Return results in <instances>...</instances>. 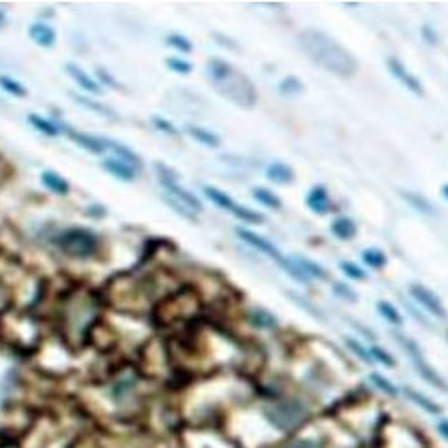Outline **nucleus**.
I'll return each mask as SVG.
<instances>
[{"mask_svg":"<svg viewBox=\"0 0 448 448\" xmlns=\"http://www.w3.org/2000/svg\"><path fill=\"white\" fill-rule=\"evenodd\" d=\"M288 296H290V297H292V300H294V302H296V303H300V305H302V307H303V309H307L309 313H311V314H314V317H319V319H320L319 311H317V309H314V307H313V305H311V303H309V302H305V300H303V297H302V296H297V294H294V292H288Z\"/></svg>","mask_w":448,"mask_h":448,"instance_id":"obj_40","label":"nucleus"},{"mask_svg":"<svg viewBox=\"0 0 448 448\" xmlns=\"http://www.w3.org/2000/svg\"><path fill=\"white\" fill-rule=\"evenodd\" d=\"M300 47L311 61L337 78H353L358 70V61L347 47H343L330 34L319 28H305L297 36Z\"/></svg>","mask_w":448,"mask_h":448,"instance_id":"obj_1","label":"nucleus"},{"mask_svg":"<svg viewBox=\"0 0 448 448\" xmlns=\"http://www.w3.org/2000/svg\"><path fill=\"white\" fill-rule=\"evenodd\" d=\"M362 260H364L365 266H370V268H373V269H382L388 262L387 254H384L381 249H377V247H370V249H365V251L362 252Z\"/></svg>","mask_w":448,"mask_h":448,"instance_id":"obj_24","label":"nucleus"},{"mask_svg":"<svg viewBox=\"0 0 448 448\" xmlns=\"http://www.w3.org/2000/svg\"><path fill=\"white\" fill-rule=\"evenodd\" d=\"M398 341L399 345L405 348V353L409 354L411 362H413V365H415V370L418 371V375H420L428 384H432L433 388H437V390H441V392H447L448 390L447 381H444L443 377L439 375L437 371L433 370L432 365H430L426 356L422 354L418 343H415L411 337L407 336H398Z\"/></svg>","mask_w":448,"mask_h":448,"instance_id":"obj_5","label":"nucleus"},{"mask_svg":"<svg viewBox=\"0 0 448 448\" xmlns=\"http://www.w3.org/2000/svg\"><path fill=\"white\" fill-rule=\"evenodd\" d=\"M102 168L110 172L112 175H115L117 179L121 181H134V166H130L129 163H124L121 158H106L104 163H102Z\"/></svg>","mask_w":448,"mask_h":448,"instance_id":"obj_13","label":"nucleus"},{"mask_svg":"<svg viewBox=\"0 0 448 448\" xmlns=\"http://www.w3.org/2000/svg\"><path fill=\"white\" fill-rule=\"evenodd\" d=\"M55 245L73 258H90L98 251V235L87 228H68L55 237Z\"/></svg>","mask_w":448,"mask_h":448,"instance_id":"obj_4","label":"nucleus"},{"mask_svg":"<svg viewBox=\"0 0 448 448\" xmlns=\"http://www.w3.org/2000/svg\"><path fill=\"white\" fill-rule=\"evenodd\" d=\"M387 68H388V72L392 73L394 78L398 79L399 83L403 85L405 89L411 90L413 95L424 96V93H426V90H424V85H422V81L416 78L415 73L411 72L409 68L405 66L403 62L399 61L398 57H388Z\"/></svg>","mask_w":448,"mask_h":448,"instance_id":"obj_9","label":"nucleus"},{"mask_svg":"<svg viewBox=\"0 0 448 448\" xmlns=\"http://www.w3.org/2000/svg\"><path fill=\"white\" fill-rule=\"evenodd\" d=\"M266 175L269 181H273L277 185H290L294 181V170L285 163H271L266 168Z\"/></svg>","mask_w":448,"mask_h":448,"instance_id":"obj_16","label":"nucleus"},{"mask_svg":"<svg viewBox=\"0 0 448 448\" xmlns=\"http://www.w3.org/2000/svg\"><path fill=\"white\" fill-rule=\"evenodd\" d=\"M155 123H157L158 126H163L164 130H168L170 134H174V132H175L174 126H172V124H170V123H166V121H160V119H155Z\"/></svg>","mask_w":448,"mask_h":448,"instance_id":"obj_44","label":"nucleus"},{"mask_svg":"<svg viewBox=\"0 0 448 448\" xmlns=\"http://www.w3.org/2000/svg\"><path fill=\"white\" fill-rule=\"evenodd\" d=\"M309 209L317 215H326L331 209V202H330V194L326 191V187L317 185L309 191L307 198H305Z\"/></svg>","mask_w":448,"mask_h":448,"instance_id":"obj_11","label":"nucleus"},{"mask_svg":"<svg viewBox=\"0 0 448 448\" xmlns=\"http://www.w3.org/2000/svg\"><path fill=\"white\" fill-rule=\"evenodd\" d=\"M168 44L174 45V47H177L179 51H191L192 49L191 42H189L185 36H181V34H172V36L168 38Z\"/></svg>","mask_w":448,"mask_h":448,"instance_id":"obj_36","label":"nucleus"},{"mask_svg":"<svg viewBox=\"0 0 448 448\" xmlns=\"http://www.w3.org/2000/svg\"><path fill=\"white\" fill-rule=\"evenodd\" d=\"M76 100H78L79 104H81V106H87L89 110H95V112L102 113V115H112V112H110L107 107L100 106V104H93V102L87 100V98H83V96H76Z\"/></svg>","mask_w":448,"mask_h":448,"instance_id":"obj_38","label":"nucleus"},{"mask_svg":"<svg viewBox=\"0 0 448 448\" xmlns=\"http://www.w3.org/2000/svg\"><path fill=\"white\" fill-rule=\"evenodd\" d=\"M422 38L426 40L430 45H435L439 42L437 33H435V30H433V27H430V25H424V27H422Z\"/></svg>","mask_w":448,"mask_h":448,"instance_id":"obj_39","label":"nucleus"},{"mask_svg":"<svg viewBox=\"0 0 448 448\" xmlns=\"http://www.w3.org/2000/svg\"><path fill=\"white\" fill-rule=\"evenodd\" d=\"M354 326H356V330L362 331V334H364V336L370 337V339H377L375 331H370V330H367V328H365L364 324H358V322H354Z\"/></svg>","mask_w":448,"mask_h":448,"instance_id":"obj_42","label":"nucleus"},{"mask_svg":"<svg viewBox=\"0 0 448 448\" xmlns=\"http://www.w3.org/2000/svg\"><path fill=\"white\" fill-rule=\"evenodd\" d=\"M441 192H443L444 200H448V183H444V185H443V189H441Z\"/></svg>","mask_w":448,"mask_h":448,"instance_id":"obj_45","label":"nucleus"},{"mask_svg":"<svg viewBox=\"0 0 448 448\" xmlns=\"http://www.w3.org/2000/svg\"><path fill=\"white\" fill-rule=\"evenodd\" d=\"M409 294L411 297H413L418 305H422V307L426 309L432 317L441 320L447 319V309H444L441 297H439L433 290H430L428 286H424L422 283H411Z\"/></svg>","mask_w":448,"mask_h":448,"instance_id":"obj_8","label":"nucleus"},{"mask_svg":"<svg viewBox=\"0 0 448 448\" xmlns=\"http://www.w3.org/2000/svg\"><path fill=\"white\" fill-rule=\"evenodd\" d=\"M0 85H2V89L8 90V93H11L13 96H25V95H27V89H25V87H23L21 83H17L16 79L2 78V76H0Z\"/></svg>","mask_w":448,"mask_h":448,"instance_id":"obj_34","label":"nucleus"},{"mask_svg":"<svg viewBox=\"0 0 448 448\" xmlns=\"http://www.w3.org/2000/svg\"><path fill=\"white\" fill-rule=\"evenodd\" d=\"M251 320L252 324L258 326V328H266V330H271V328L277 326V319L269 311H264V309H252Z\"/></svg>","mask_w":448,"mask_h":448,"instance_id":"obj_27","label":"nucleus"},{"mask_svg":"<svg viewBox=\"0 0 448 448\" xmlns=\"http://www.w3.org/2000/svg\"><path fill=\"white\" fill-rule=\"evenodd\" d=\"M166 64H168V66L177 73H189L192 70V66L189 64V62L179 61V59H168V61H166Z\"/></svg>","mask_w":448,"mask_h":448,"instance_id":"obj_37","label":"nucleus"},{"mask_svg":"<svg viewBox=\"0 0 448 448\" xmlns=\"http://www.w3.org/2000/svg\"><path fill=\"white\" fill-rule=\"evenodd\" d=\"M370 381L373 382V387L379 388L381 392H384L387 396H390V398H396V396H398V388L394 387L392 382L388 381L387 377H382L381 373H371Z\"/></svg>","mask_w":448,"mask_h":448,"instance_id":"obj_28","label":"nucleus"},{"mask_svg":"<svg viewBox=\"0 0 448 448\" xmlns=\"http://www.w3.org/2000/svg\"><path fill=\"white\" fill-rule=\"evenodd\" d=\"M331 288H334V294H336L337 297H341V300H345V302H358V294H356V290H354L353 286H348L347 283H343V281H336L334 285H331Z\"/></svg>","mask_w":448,"mask_h":448,"instance_id":"obj_30","label":"nucleus"},{"mask_svg":"<svg viewBox=\"0 0 448 448\" xmlns=\"http://www.w3.org/2000/svg\"><path fill=\"white\" fill-rule=\"evenodd\" d=\"M294 258V262L302 268V271L307 275L309 279H326L328 277V271H326L319 262H314L311 258H305V257H292Z\"/></svg>","mask_w":448,"mask_h":448,"instance_id":"obj_19","label":"nucleus"},{"mask_svg":"<svg viewBox=\"0 0 448 448\" xmlns=\"http://www.w3.org/2000/svg\"><path fill=\"white\" fill-rule=\"evenodd\" d=\"M208 78L213 89L241 107H251L257 102V89L251 79L235 70L223 59H211L208 62Z\"/></svg>","mask_w":448,"mask_h":448,"instance_id":"obj_2","label":"nucleus"},{"mask_svg":"<svg viewBox=\"0 0 448 448\" xmlns=\"http://www.w3.org/2000/svg\"><path fill=\"white\" fill-rule=\"evenodd\" d=\"M252 196L257 202H260L262 206L269 209H281L283 208V202H281V198L275 194V192L268 191V189H264V187H257V189H252Z\"/></svg>","mask_w":448,"mask_h":448,"instance_id":"obj_21","label":"nucleus"},{"mask_svg":"<svg viewBox=\"0 0 448 448\" xmlns=\"http://www.w3.org/2000/svg\"><path fill=\"white\" fill-rule=\"evenodd\" d=\"M403 396L407 399H409V401H413V403H415L416 407H420L422 411H426L428 415H435V416L441 415V407H439V405L435 403L433 399L428 398L426 394L418 392L416 388L403 387Z\"/></svg>","mask_w":448,"mask_h":448,"instance_id":"obj_12","label":"nucleus"},{"mask_svg":"<svg viewBox=\"0 0 448 448\" xmlns=\"http://www.w3.org/2000/svg\"><path fill=\"white\" fill-rule=\"evenodd\" d=\"M377 311H379V314H381L382 319L387 320L388 324H392V326L403 324V317H401V313H399L398 309L394 307L392 303L387 302V300H381V302L377 303Z\"/></svg>","mask_w":448,"mask_h":448,"instance_id":"obj_22","label":"nucleus"},{"mask_svg":"<svg viewBox=\"0 0 448 448\" xmlns=\"http://www.w3.org/2000/svg\"><path fill=\"white\" fill-rule=\"evenodd\" d=\"M68 136H70V138H72V140L76 141L79 147H83V149H87V151H90V153H95V155H98V153L104 151V141L96 140V138H93V136L78 134V132H73V130H70V132H68Z\"/></svg>","mask_w":448,"mask_h":448,"instance_id":"obj_20","label":"nucleus"},{"mask_svg":"<svg viewBox=\"0 0 448 448\" xmlns=\"http://www.w3.org/2000/svg\"><path fill=\"white\" fill-rule=\"evenodd\" d=\"M345 345H347L350 350H353L358 358H362L365 364H373V358H371V353L370 348H365L358 339H354V337H345Z\"/></svg>","mask_w":448,"mask_h":448,"instance_id":"obj_31","label":"nucleus"},{"mask_svg":"<svg viewBox=\"0 0 448 448\" xmlns=\"http://www.w3.org/2000/svg\"><path fill=\"white\" fill-rule=\"evenodd\" d=\"M437 430H439V433H441V435H443L444 439H448V420L439 422Z\"/></svg>","mask_w":448,"mask_h":448,"instance_id":"obj_43","label":"nucleus"},{"mask_svg":"<svg viewBox=\"0 0 448 448\" xmlns=\"http://www.w3.org/2000/svg\"><path fill=\"white\" fill-rule=\"evenodd\" d=\"M331 234L336 235L337 240H343V241H348L353 240L356 232H358V226L354 223L353 219H348V217H337L330 226Z\"/></svg>","mask_w":448,"mask_h":448,"instance_id":"obj_17","label":"nucleus"},{"mask_svg":"<svg viewBox=\"0 0 448 448\" xmlns=\"http://www.w3.org/2000/svg\"><path fill=\"white\" fill-rule=\"evenodd\" d=\"M66 72L70 73V78L76 81V83L81 87V89L85 90H89V93H95V95H100L102 89L98 87V83H96L95 79L90 78L89 73L85 72L83 68H79L78 64H73V62H68L66 64Z\"/></svg>","mask_w":448,"mask_h":448,"instance_id":"obj_15","label":"nucleus"},{"mask_svg":"<svg viewBox=\"0 0 448 448\" xmlns=\"http://www.w3.org/2000/svg\"><path fill=\"white\" fill-rule=\"evenodd\" d=\"M42 181H44V185L49 191L57 192V194H68V191H70V185L64 181V177H61L55 172H44L42 174Z\"/></svg>","mask_w":448,"mask_h":448,"instance_id":"obj_23","label":"nucleus"},{"mask_svg":"<svg viewBox=\"0 0 448 448\" xmlns=\"http://www.w3.org/2000/svg\"><path fill=\"white\" fill-rule=\"evenodd\" d=\"M286 448H320V444L311 441V439H300V441H294Z\"/></svg>","mask_w":448,"mask_h":448,"instance_id":"obj_41","label":"nucleus"},{"mask_svg":"<svg viewBox=\"0 0 448 448\" xmlns=\"http://www.w3.org/2000/svg\"><path fill=\"white\" fill-rule=\"evenodd\" d=\"M187 129H189V134H191L192 138H194V140L200 141V143H204V146L217 147L220 143L219 138H217V136H215L213 132H209V130L200 129V126H194V124H189Z\"/></svg>","mask_w":448,"mask_h":448,"instance_id":"obj_26","label":"nucleus"},{"mask_svg":"<svg viewBox=\"0 0 448 448\" xmlns=\"http://www.w3.org/2000/svg\"><path fill=\"white\" fill-rule=\"evenodd\" d=\"M204 192H206V196L211 200L213 204H217L219 208H223L224 211H230L232 215H235L237 219L245 220V223H252V224H260L264 220V217L257 211H252V209L245 208V206H241L237 204L235 200L226 194V192L219 191V189H215V187H209V185H204Z\"/></svg>","mask_w":448,"mask_h":448,"instance_id":"obj_7","label":"nucleus"},{"mask_svg":"<svg viewBox=\"0 0 448 448\" xmlns=\"http://www.w3.org/2000/svg\"><path fill=\"white\" fill-rule=\"evenodd\" d=\"M303 90V85L300 79L296 78H286L281 81V93H285V95H296V93H302Z\"/></svg>","mask_w":448,"mask_h":448,"instance_id":"obj_35","label":"nucleus"},{"mask_svg":"<svg viewBox=\"0 0 448 448\" xmlns=\"http://www.w3.org/2000/svg\"><path fill=\"white\" fill-rule=\"evenodd\" d=\"M158 179L163 183V187L166 189V192L170 194V200H174L175 204H179L183 208L191 209V211H200L202 209V204L198 200L191 191H187L179 185V181L174 175V172L170 168H166L164 164H157Z\"/></svg>","mask_w":448,"mask_h":448,"instance_id":"obj_6","label":"nucleus"},{"mask_svg":"<svg viewBox=\"0 0 448 448\" xmlns=\"http://www.w3.org/2000/svg\"><path fill=\"white\" fill-rule=\"evenodd\" d=\"M28 34L42 47H51V45L55 44V30L47 27V25H44V23H34L33 27L28 28Z\"/></svg>","mask_w":448,"mask_h":448,"instance_id":"obj_18","label":"nucleus"},{"mask_svg":"<svg viewBox=\"0 0 448 448\" xmlns=\"http://www.w3.org/2000/svg\"><path fill=\"white\" fill-rule=\"evenodd\" d=\"M28 121H30V124H33L34 129H38L42 134H45V136L59 134V129H57L55 124L51 123L49 119L40 117V115H28Z\"/></svg>","mask_w":448,"mask_h":448,"instance_id":"obj_29","label":"nucleus"},{"mask_svg":"<svg viewBox=\"0 0 448 448\" xmlns=\"http://www.w3.org/2000/svg\"><path fill=\"white\" fill-rule=\"evenodd\" d=\"M104 147H110L112 151L117 153V155H119L117 158H121V160H124V163H129L130 166H138V164H140V158H138V155H136V153L130 151L129 147L121 146L119 141H115V140H104Z\"/></svg>","mask_w":448,"mask_h":448,"instance_id":"obj_25","label":"nucleus"},{"mask_svg":"<svg viewBox=\"0 0 448 448\" xmlns=\"http://www.w3.org/2000/svg\"><path fill=\"white\" fill-rule=\"evenodd\" d=\"M264 416L277 430L290 432L307 418V407L297 399H281L264 407Z\"/></svg>","mask_w":448,"mask_h":448,"instance_id":"obj_3","label":"nucleus"},{"mask_svg":"<svg viewBox=\"0 0 448 448\" xmlns=\"http://www.w3.org/2000/svg\"><path fill=\"white\" fill-rule=\"evenodd\" d=\"M235 234L240 235L241 240L245 241V243H249L252 249H257V251L264 252V254H268L269 258H273L275 262L279 264V266L285 262V257L281 254L279 249H277V247H275L271 241H268L266 237H262V235L254 234V232H251V230H247V228H235Z\"/></svg>","mask_w":448,"mask_h":448,"instance_id":"obj_10","label":"nucleus"},{"mask_svg":"<svg viewBox=\"0 0 448 448\" xmlns=\"http://www.w3.org/2000/svg\"><path fill=\"white\" fill-rule=\"evenodd\" d=\"M6 21V17H4V13H2V11H0V25H2V23Z\"/></svg>","mask_w":448,"mask_h":448,"instance_id":"obj_46","label":"nucleus"},{"mask_svg":"<svg viewBox=\"0 0 448 448\" xmlns=\"http://www.w3.org/2000/svg\"><path fill=\"white\" fill-rule=\"evenodd\" d=\"M399 196L403 198L405 202L409 204L411 208L416 209L418 213L422 215H435V208H433V204L428 200L424 194L420 192H415V191H407V189H401L399 191Z\"/></svg>","mask_w":448,"mask_h":448,"instance_id":"obj_14","label":"nucleus"},{"mask_svg":"<svg viewBox=\"0 0 448 448\" xmlns=\"http://www.w3.org/2000/svg\"><path fill=\"white\" fill-rule=\"evenodd\" d=\"M370 353L373 362H379V364L387 365V367H396V360H394L392 354L387 353V350L379 347V345H373V347L370 348Z\"/></svg>","mask_w":448,"mask_h":448,"instance_id":"obj_33","label":"nucleus"},{"mask_svg":"<svg viewBox=\"0 0 448 448\" xmlns=\"http://www.w3.org/2000/svg\"><path fill=\"white\" fill-rule=\"evenodd\" d=\"M339 268H341V271L347 275L348 279H353V281H364L365 277H367L364 268H360L358 264L348 262V260H343V262L339 264Z\"/></svg>","mask_w":448,"mask_h":448,"instance_id":"obj_32","label":"nucleus"}]
</instances>
